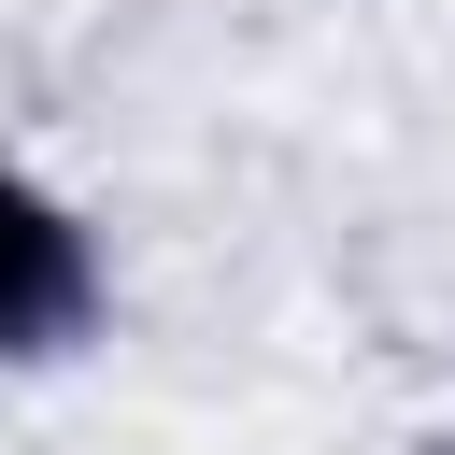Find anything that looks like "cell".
<instances>
[{
  "label": "cell",
  "instance_id": "1",
  "mask_svg": "<svg viewBox=\"0 0 455 455\" xmlns=\"http://www.w3.org/2000/svg\"><path fill=\"white\" fill-rule=\"evenodd\" d=\"M100 313H114V242H100V213H85L57 171L0 156V370L85 355Z\"/></svg>",
  "mask_w": 455,
  "mask_h": 455
}]
</instances>
